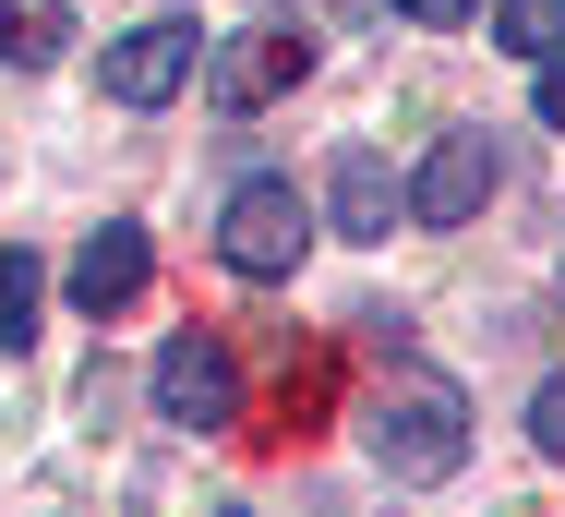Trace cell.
<instances>
[{"instance_id": "5", "label": "cell", "mask_w": 565, "mask_h": 517, "mask_svg": "<svg viewBox=\"0 0 565 517\" xmlns=\"http://www.w3.org/2000/svg\"><path fill=\"white\" fill-rule=\"evenodd\" d=\"M193 49H205V36H193L181 12H157V24H132V36L97 49V85H109L120 108H157V97H181V85H193Z\"/></svg>"}, {"instance_id": "1", "label": "cell", "mask_w": 565, "mask_h": 517, "mask_svg": "<svg viewBox=\"0 0 565 517\" xmlns=\"http://www.w3.org/2000/svg\"><path fill=\"white\" fill-rule=\"evenodd\" d=\"M361 457H373L385 482H446L457 457H469V398H457L434 361H397V373L361 398Z\"/></svg>"}, {"instance_id": "4", "label": "cell", "mask_w": 565, "mask_h": 517, "mask_svg": "<svg viewBox=\"0 0 565 517\" xmlns=\"http://www.w3.org/2000/svg\"><path fill=\"white\" fill-rule=\"evenodd\" d=\"M301 73H313V36H301V24H241V36H217V49H205V97H217L228 120L277 108Z\"/></svg>"}, {"instance_id": "2", "label": "cell", "mask_w": 565, "mask_h": 517, "mask_svg": "<svg viewBox=\"0 0 565 517\" xmlns=\"http://www.w3.org/2000/svg\"><path fill=\"white\" fill-rule=\"evenodd\" d=\"M217 253H228V277H289L301 253H313V205H301V181H241L217 217Z\"/></svg>"}, {"instance_id": "3", "label": "cell", "mask_w": 565, "mask_h": 517, "mask_svg": "<svg viewBox=\"0 0 565 517\" xmlns=\"http://www.w3.org/2000/svg\"><path fill=\"white\" fill-rule=\"evenodd\" d=\"M145 398H157V421H181V433H228V421H241V361H228L205 325H181V337L145 361Z\"/></svg>"}, {"instance_id": "6", "label": "cell", "mask_w": 565, "mask_h": 517, "mask_svg": "<svg viewBox=\"0 0 565 517\" xmlns=\"http://www.w3.org/2000/svg\"><path fill=\"white\" fill-rule=\"evenodd\" d=\"M493 133H434V157H422V181H409V217L422 229H469V217L493 205Z\"/></svg>"}, {"instance_id": "12", "label": "cell", "mask_w": 565, "mask_h": 517, "mask_svg": "<svg viewBox=\"0 0 565 517\" xmlns=\"http://www.w3.org/2000/svg\"><path fill=\"white\" fill-rule=\"evenodd\" d=\"M530 445L565 469V373H542V398H530Z\"/></svg>"}, {"instance_id": "9", "label": "cell", "mask_w": 565, "mask_h": 517, "mask_svg": "<svg viewBox=\"0 0 565 517\" xmlns=\"http://www.w3.org/2000/svg\"><path fill=\"white\" fill-rule=\"evenodd\" d=\"M61 49H73V12L61 0H0V61L12 73H49Z\"/></svg>"}, {"instance_id": "7", "label": "cell", "mask_w": 565, "mask_h": 517, "mask_svg": "<svg viewBox=\"0 0 565 517\" xmlns=\"http://www.w3.org/2000/svg\"><path fill=\"white\" fill-rule=\"evenodd\" d=\"M397 217H409V193L385 181V157H373V145H338V169H326V229H338V241H385Z\"/></svg>"}, {"instance_id": "14", "label": "cell", "mask_w": 565, "mask_h": 517, "mask_svg": "<svg viewBox=\"0 0 565 517\" xmlns=\"http://www.w3.org/2000/svg\"><path fill=\"white\" fill-rule=\"evenodd\" d=\"M542 120H554V133H565V49H554V61H542Z\"/></svg>"}, {"instance_id": "13", "label": "cell", "mask_w": 565, "mask_h": 517, "mask_svg": "<svg viewBox=\"0 0 565 517\" xmlns=\"http://www.w3.org/2000/svg\"><path fill=\"white\" fill-rule=\"evenodd\" d=\"M397 12H409V24H469L481 0H397Z\"/></svg>"}, {"instance_id": "8", "label": "cell", "mask_w": 565, "mask_h": 517, "mask_svg": "<svg viewBox=\"0 0 565 517\" xmlns=\"http://www.w3.org/2000/svg\"><path fill=\"white\" fill-rule=\"evenodd\" d=\"M145 265H157V253H145V229H132V217L85 229V253H73V302H85V313H120L132 289H145Z\"/></svg>"}, {"instance_id": "10", "label": "cell", "mask_w": 565, "mask_h": 517, "mask_svg": "<svg viewBox=\"0 0 565 517\" xmlns=\"http://www.w3.org/2000/svg\"><path fill=\"white\" fill-rule=\"evenodd\" d=\"M493 36H505L518 61H554L565 49V0H493Z\"/></svg>"}, {"instance_id": "11", "label": "cell", "mask_w": 565, "mask_h": 517, "mask_svg": "<svg viewBox=\"0 0 565 517\" xmlns=\"http://www.w3.org/2000/svg\"><path fill=\"white\" fill-rule=\"evenodd\" d=\"M36 289H49V277H36V253H0V349H24V337H36Z\"/></svg>"}]
</instances>
